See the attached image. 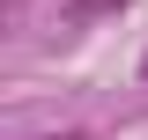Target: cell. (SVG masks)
I'll return each mask as SVG.
<instances>
[{
  "mask_svg": "<svg viewBox=\"0 0 148 140\" xmlns=\"http://www.w3.org/2000/svg\"><path fill=\"white\" fill-rule=\"evenodd\" d=\"M111 7H126V0H74L67 22H96V15H111Z\"/></svg>",
  "mask_w": 148,
  "mask_h": 140,
  "instance_id": "cell-1",
  "label": "cell"
},
{
  "mask_svg": "<svg viewBox=\"0 0 148 140\" xmlns=\"http://www.w3.org/2000/svg\"><path fill=\"white\" fill-rule=\"evenodd\" d=\"M141 74H148V59H141Z\"/></svg>",
  "mask_w": 148,
  "mask_h": 140,
  "instance_id": "cell-2",
  "label": "cell"
}]
</instances>
